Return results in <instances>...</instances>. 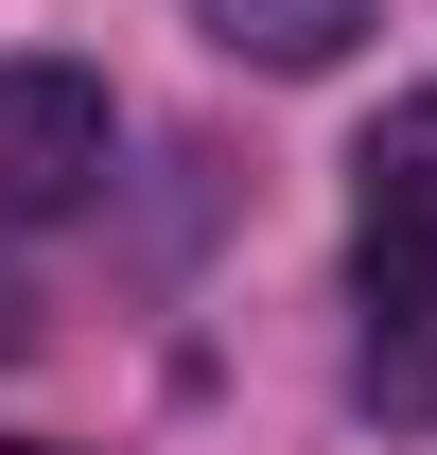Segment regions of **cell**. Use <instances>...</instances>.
I'll use <instances>...</instances> for the list:
<instances>
[{
    "instance_id": "277c9868",
    "label": "cell",
    "mask_w": 437,
    "mask_h": 455,
    "mask_svg": "<svg viewBox=\"0 0 437 455\" xmlns=\"http://www.w3.org/2000/svg\"><path fill=\"white\" fill-rule=\"evenodd\" d=\"M368 403H385V420H437V298L368 333Z\"/></svg>"
},
{
    "instance_id": "5b68a950",
    "label": "cell",
    "mask_w": 437,
    "mask_h": 455,
    "mask_svg": "<svg viewBox=\"0 0 437 455\" xmlns=\"http://www.w3.org/2000/svg\"><path fill=\"white\" fill-rule=\"evenodd\" d=\"M0 455H70V438H0Z\"/></svg>"
},
{
    "instance_id": "3957f363",
    "label": "cell",
    "mask_w": 437,
    "mask_h": 455,
    "mask_svg": "<svg viewBox=\"0 0 437 455\" xmlns=\"http://www.w3.org/2000/svg\"><path fill=\"white\" fill-rule=\"evenodd\" d=\"M368 211H385V228H437V88L368 123Z\"/></svg>"
},
{
    "instance_id": "7a4b0ae2",
    "label": "cell",
    "mask_w": 437,
    "mask_h": 455,
    "mask_svg": "<svg viewBox=\"0 0 437 455\" xmlns=\"http://www.w3.org/2000/svg\"><path fill=\"white\" fill-rule=\"evenodd\" d=\"M193 36H211L227 70H332L368 36V0H193Z\"/></svg>"
},
{
    "instance_id": "6da1fadb",
    "label": "cell",
    "mask_w": 437,
    "mask_h": 455,
    "mask_svg": "<svg viewBox=\"0 0 437 455\" xmlns=\"http://www.w3.org/2000/svg\"><path fill=\"white\" fill-rule=\"evenodd\" d=\"M123 158V106H106V70H70V53H18L0 70V228H53L88 211Z\"/></svg>"
}]
</instances>
